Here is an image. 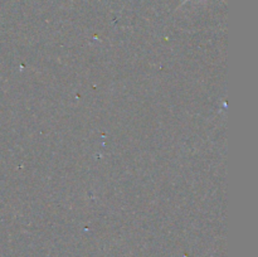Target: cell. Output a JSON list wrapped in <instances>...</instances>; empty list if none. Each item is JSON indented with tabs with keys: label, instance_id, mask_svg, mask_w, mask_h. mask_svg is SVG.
Masks as SVG:
<instances>
[{
	"label": "cell",
	"instance_id": "1",
	"mask_svg": "<svg viewBox=\"0 0 258 257\" xmlns=\"http://www.w3.org/2000/svg\"><path fill=\"white\" fill-rule=\"evenodd\" d=\"M186 2H188V0H185V2H184V3H186ZM184 3H183V4H184Z\"/></svg>",
	"mask_w": 258,
	"mask_h": 257
}]
</instances>
